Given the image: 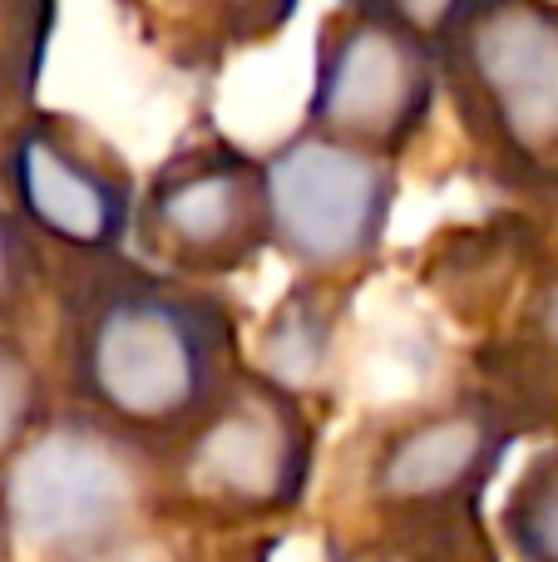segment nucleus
Wrapping results in <instances>:
<instances>
[{"label":"nucleus","mask_w":558,"mask_h":562,"mask_svg":"<svg viewBox=\"0 0 558 562\" xmlns=\"http://www.w3.org/2000/svg\"><path fill=\"white\" fill-rule=\"evenodd\" d=\"M59 395L158 449L188 435L243 360L237 301L203 281L114 257H49Z\"/></svg>","instance_id":"nucleus-1"},{"label":"nucleus","mask_w":558,"mask_h":562,"mask_svg":"<svg viewBox=\"0 0 558 562\" xmlns=\"http://www.w3.org/2000/svg\"><path fill=\"white\" fill-rule=\"evenodd\" d=\"M322 425L306 395L247 360L203 419L164 449V518L188 533L267 538L312 498Z\"/></svg>","instance_id":"nucleus-2"},{"label":"nucleus","mask_w":558,"mask_h":562,"mask_svg":"<svg viewBox=\"0 0 558 562\" xmlns=\"http://www.w3.org/2000/svg\"><path fill=\"white\" fill-rule=\"evenodd\" d=\"M435 65L475 173L529 207H558V0H480Z\"/></svg>","instance_id":"nucleus-3"},{"label":"nucleus","mask_w":558,"mask_h":562,"mask_svg":"<svg viewBox=\"0 0 558 562\" xmlns=\"http://www.w3.org/2000/svg\"><path fill=\"white\" fill-rule=\"evenodd\" d=\"M0 498L30 562H85L168 524L164 454L69 405L0 469Z\"/></svg>","instance_id":"nucleus-4"},{"label":"nucleus","mask_w":558,"mask_h":562,"mask_svg":"<svg viewBox=\"0 0 558 562\" xmlns=\"http://www.w3.org/2000/svg\"><path fill=\"white\" fill-rule=\"evenodd\" d=\"M524 429L480 390L395 415L361 459V514L371 528L475 524L484 488L504 469Z\"/></svg>","instance_id":"nucleus-5"},{"label":"nucleus","mask_w":558,"mask_h":562,"mask_svg":"<svg viewBox=\"0 0 558 562\" xmlns=\"http://www.w3.org/2000/svg\"><path fill=\"white\" fill-rule=\"evenodd\" d=\"M263 168L272 252L292 262L302 281L351 286L386 243L401 198V168L316 128L282 138Z\"/></svg>","instance_id":"nucleus-6"},{"label":"nucleus","mask_w":558,"mask_h":562,"mask_svg":"<svg viewBox=\"0 0 558 562\" xmlns=\"http://www.w3.org/2000/svg\"><path fill=\"white\" fill-rule=\"evenodd\" d=\"M272 252L267 168L233 138L183 144L148 173L134 213V257L168 277L217 286Z\"/></svg>","instance_id":"nucleus-7"},{"label":"nucleus","mask_w":558,"mask_h":562,"mask_svg":"<svg viewBox=\"0 0 558 562\" xmlns=\"http://www.w3.org/2000/svg\"><path fill=\"white\" fill-rule=\"evenodd\" d=\"M0 198L45 257H114L134 247L138 183L119 148L79 119L35 109L0 138Z\"/></svg>","instance_id":"nucleus-8"},{"label":"nucleus","mask_w":558,"mask_h":562,"mask_svg":"<svg viewBox=\"0 0 558 562\" xmlns=\"http://www.w3.org/2000/svg\"><path fill=\"white\" fill-rule=\"evenodd\" d=\"M440 94V65L425 40L391 20L336 5L312 45V94L302 128L395 164L431 128Z\"/></svg>","instance_id":"nucleus-9"},{"label":"nucleus","mask_w":558,"mask_h":562,"mask_svg":"<svg viewBox=\"0 0 558 562\" xmlns=\"http://www.w3.org/2000/svg\"><path fill=\"white\" fill-rule=\"evenodd\" d=\"M475 390L524 435L558 429V262H544L510 301L504 330L475 346Z\"/></svg>","instance_id":"nucleus-10"},{"label":"nucleus","mask_w":558,"mask_h":562,"mask_svg":"<svg viewBox=\"0 0 558 562\" xmlns=\"http://www.w3.org/2000/svg\"><path fill=\"white\" fill-rule=\"evenodd\" d=\"M297 0H158L164 45L183 65H217L233 49L282 35Z\"/></svg>","instance_id":"nucleus-11"},{"label":"nucleus","mask_w":558,"mask_h":562,"mask_svg":"<svg viewBox=\"0 0 558 562\" xmlns=\"http://www.w3.org/2000/svg\"><path fill=\"white\" fill-rule=\"evenodd\" d=\"M346 286H326V281H297L292 296L282 301V311L267 326V360L257 370H267L272 380L292 385L297 395L312 390V380L322 375V360L332 350V326H336V301Z\"/></svg>","instance_id":"nucleus-12"},{"label":"nucleus","mask_w":558,"mask_h":562,"mask_svg":"<svg viewBox=\"0 0 558 562\" xmlns=\"http://www.w3.org/2000/svg\"><path fill=\"white\" fill-rule=\"evenodd\" d=\"M55 25L59 0H0V138L35 114Z\"/></svg>","instance_id":"nucleus-13"},{"label":"nucleus","mask_w":558,"mask_h":562,"mask_svg":"<svg viewBox=\"0 0 558 562\" xmlns=\"http://www.w3.org/2000/svg\"><path fill=\"white\" fill-rule=\"evenodd\" d=\"M494 533L510 562H558V439L534 449L510 479Z\"/></svg>","instance_id":"nucleus-14"},{"label":"nucleus","mask_w":558,"mask_h":562,"mask_svg":"<svg viewBox=\"0 0 558 562\" xmlns=\"http://www.w3.org/2000/svg\"><path fill=\"white\" fill-rule=\"evenodd\" d=\"M326 562H500L484 518L450 528H371L336 538Z\"/></svg>","instance_id":"nucleus-15"},{"label":"nucleus","mask_w":558,"mask_h":562,"mask_svg":"<svg viewBox=\"0 0 558 562\" xmlns=\"http://www.w3.org/2000/svg\"><path fill=\"white\" fill-rule=\"evenodd\" d=\"M49 415H55V405H49L45 366L15 330H0V469L30 445V435Z\"/></svg>","instance_id":"nucleus-16"},{"label":"nucleus","mask_w":558,"mask_h":562,"mask_svg":"<svg viewBox=\"0 0 558 562\" xmlns=\"http://www.w3.org/2000/svg\"><path fill=\"white\" fill-rule=\"evenodd\" d=\"M272 558V533L267 538H213V533H188L178 524H158L148 533L129 538V543L109 548L85 562H267Z\"/></svg>","instance_id":"nucleus-17"},{"label":"nucleus","mask_w":558,"mask_h":562,"mask_svg":"<svg viewBox=\"0 0 558 562\" xmlns=\"http://www.w3.org/2000/svg\"><path fill=\"white\" fill-rule=\"evenodd\" d=\"M40 291H49V257L0 198V330L20 326L35 311Z\"/></svg>","instance_id":"nucleus-18"},{"label":"nucleus","mask_w":558,"mask_h":562,"mask_svg":"<svg viewBox=\"0 0 558 562\" xmlns=\"http://www.w3.org/2000/svg\"><path fill=\"white\" fill-rule=\"evenodd\" d=\"M336 5H351L361 15L391 20V25L411 30L415 40H425L431 49H440L450 40V30L470 15L480 0H336Z\"/></svg>","instance_id":"nucleus-19"},{"label":"nucleus","mask_w":558,"mask_h":562,"mask_svg":"<svg viewBox=\"0 0 558 562\" xmlns=\"http://www.w3.org/2000/svg\"><path fill=\"white\" fill-rule=\"evenodd\" d=\"M0 562H20L15 528H10V514H5V498H0Z\"/></svg>","instance_id":"nucleus-20"}]
</instances>
